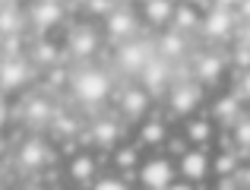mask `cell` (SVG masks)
<instances>
[{
  "label": "cell",
  "instance_id": "cell-1",
  "mask_svg": "<svg viewBox=\"0 0 250 190\" xmlns=\"http://www.w3.org/2000/svg\"><path fill=\"white\" fill-rule=\"evenodd\" d=\"M73 89L83 102H102V98L108 95V76L98 73V70H83L73 80Z\"/></svg>",
  "mask_w": 250,
  "mask_h": 190
},
{
  "label": "cell",
  "instance_id": "cell-2",
  "mask_svg": "<svg viewBox=\"0 0 250 190\" xmlns=\"http://www.w3.org/2000/svg\"><path fill=\"white\" fill-rule=\"evenodd\" d=\"M143 184H146L149 190H168L171 187V165L165 159H155V162H146L140 171Z\"/></svg>",
  "mask_w": 250,
  "mask_h": 190
},
{
  "label": "cell",
  "instance_id": "cell-3",
  "mask_svg": "<svg viewBox=\"0 0 250 190\" xmlns=\"http://www.w3.org/2000/svg\"><path fill=\"white\" fill-rule=\"evenodd\" d=\"M149 61H152V57H149V48H146L143 42H130V44H124L121 54H117V63H121L124 70H133V73H143Z\"/></svg>",
  "mask_w": 250,
  "mask_h": 190
},
{
  "label": "cell",
  "instance_id": "cell-4",
  "mask_svg": "<svg viewBox=\"0 0 250 190\" xmlns=\"http://www.w3.org/2000/svg\"><path fill=\"white\" fill-rule=\"evenodd\" d=\"M29 80V67L22 61H3L0 63V89H19Z\"/></svg>",
  "mask_w": 250,
  "mask_h": 190
},
{
  "label": "cell",
  "instance_id": "cell-5",
  "mask_svg": "<svg viewBox=\"0 0 250 190\" xmlns=\"http://www.w3.org/2000/svg\"><path fill=\"white\" fill-rule=\"evenodd\" d=\"M196 102H200V89L196 86H177L171 92V111H177V114H190L196 108Z\"/></svg>",
  "mask_w": 250,
  "mask_h": 190
},
{
  "label": "cell",
  "instance_id": "cell-6",
  "mask_svg": "<svg viewBox=\"0 0 250 190\" xmlns=\"http://www.w3.org/2000/svg\"><path fill=\"white\" fill-rule=\"evenodd\" d=\"M209 159L203 152H187L184 155V162H181V171H184V178H190V181H203L209 174Z\"/></svg>",
  "mask_w": 250,
  "mask_h": 190
},
{
  "label": "cell",
  "instance_id": "cell-7",
  "mask_svg": "<svg viewBox=\"0 0 250 190\" xmlns=\"http://www.w3.org/2000/svg\"><path fill=\"white\" fill-rule=\"evenodd\" d=\"M203 25H206V32L212 38H222L231 32V10H222V6H215L212 13H209L206 19H203Z\"/></svg>",
  "mask_w": 250,
  "mask_h": 190
},
{
  "label": "cell",
  "instance_id": "cell-8",
  "mask_svg": "<svg viewBox=\"0 0 250 190\" xmlns=\"http://www.w3.org/2000/svg\"><path fill=\"white\" fill-rule=\"evenodd\" d=\"M133 29H136V22H133V13H130V10H114V13H108V32H111V35L127 38Z\"/></svg>",
  "mask_w": 250,
  "mask_h": 190
},
{
  "label": "cell",
  "instance_id": "cell-9",
  "mask_svg": "<svg viewBox=\"0 0 250 190\" xmlns=\"http://www.w3.org/2000/svg\"><path fill=\"white\" fill-rule=\"evenodd\" d=\"M146 19L152 25H165L168 19H174V3L171 0H146Z\"/></svg>",
  "mask_w": 250,
  "mask_h": 190
},
{
  "label": "cell",
  "instance_id": "cell-10",
  "mask_svg": "<svg viewBox=\"0 0 250 190\" xmlns=\"http://www.w3.org/2000/svg\"><path fill=\"white\" fill-rule=\"evenodd\" d=\"M95 32L92 29H80V32H73V35H70V51H73L76 57H85V54H92V51H95Z\"/></svg>",
  "mask_w": 250,
  "mask_h": 190
},
{
  "label": "cell",
  "instance_id": "cell-11",
  "mask_svg": "<svg viewBox=\"0 0 250 190\" xmlns=\"http://www.w3.org/2000/svg\"><path fill=\"white\" fill-rule=\"evenodd\" d=\"M44 162V146L38 140H29L22 149H19V165L22 168H38Z\"/></svg>",
  "mask_w": 250,
  "mask_h": 190
},
{
  "label": "cell",
  "instance_id": "cell-12",
  "mask_svg": "<svg viewBox=\"0 0 250 190\" xmlns=\"http://www.w3.org/2000/svg\"><path fill=\"white\" fill-rule=\"evenodd\" d=\"M32 19H35L38 25H44V29H48V25L61 22V6L51 3V0H42V3H38L35 10H32Z\"/></svg>",
  "mask_w": 250,
  "mask_h": 190
},
{
  "label": "cell",
  "instance_id": "cell-13",
  "mask_svg": "<svg viewBox=\"0 0 250 190\" xmlns=\"http://www.w3.org/2000/svg\"><path fill=\"white\" fill-rule=\"evenodd\" d=\"M143 80H146V86H149V89L165 86V80H168V67H165V63H159V61H149V63H146V70H143Z\"/></svg>",
  "mask_w": 250,
  "mask_h": 190
},
{
  "label": "cell",
  "instance_id": "cell-14",
  "mask_svg": "<svg viewBox=\"0 0 250 190\" xmlns=\"http://www.w3.org/2000/svg\"><path fill=\"white\" fill-rule=\"evenodd\" d=\"M121 108H124V114H127V117H140L143 111H146V95H143L140 89H133V92L124 95Z\"/></svg>",
  "mask_w": 250,
  "mask_h": 190
},
{
  "label": "cell",
  "instance_id": "cell-15",
  "mask_svg": "<svg viewBox=\"0 0 250 190\" xmlns=\"http://www.w3.org/2000/svg\"><path fill=\"white\" fill-rule=\"evenodd\" d=\"M222 73V57H203L200 61V76L203 80H215Z\"/></svg>",
  "mask_w": 250,
  "mask_h": 190
},
{
  "label": "cell",
  "instance_id": "cell-16",
  "mask_svg": "<svg viewBox=\"0 0 250 190\" xmlns=\"http://www.w3.org/2000/svg\"><path fill=\"white\" fill-rule=\"evenodd\" d=\"M25 117H29V121H35V124L51 121V105H44V102H32V105H29V111H25Z\"/></svg>",
  "mask_w": 250,
  "mask_h": 190
},
{
  "label": "cell",
  "instance_id": "cell-17",
  "mask_svg": "<svg viewBox=\"0 0 250 190\" xmlns=\"http://www.w3.org/2000/svg\"><path fill=\"white\" fill-rule=\"evenodd\" d=\"M114 136H117V127L111 121H102L95 127V140L102 143V146H111V143H114Z\"/></svg>",
  "mask_w": 250,
  "mask_h": 190
},
{
  "label": "cell",
  "instance_id": "cell-18",
  "mask_svg": "<svg viewBox=\"0 0 250 190\" xmlns=\"http://www.w3.org/2000/svg\"><path fill=\"white\" fill-rule=\"evenodd\" d=\"M209 136H212V127H209V121H196V124H190V140L206 143Z\"/></svg>",
  "mask_w": 250,
  "mask_h": 190
},
{
  "label": "cell",
  "instance_id": "cell-19",
  "mask_svg": "<svg viewBox=\"0 0 250 190\" xmlns=\"http://www.w3.org/2000/svg\"><path fill=\"white\" fill-rule=\"evenodd\" d=\"M174 22L181 25V29H193L196 25V13L190 10V6H181V10H174Z\"/></svg>",
  "mask_w": 250,
  "mask_h": 190
},
{
  "label": "cell",
  "instance_id": "cell-20",
  "mask_svg": "<svg viewBox=\"0 0 250 190\" xmlns=\"http://www.w3.org/2000/svg\"><path fill=\"white\" fill-rule=\"evenodd\" d=\"M89 174H92V159H85V155H83V159H76L73 162V178H89Z\"/></svg>",
  "mask_w": 250,
  "mask_h": 190
},
{
  "label": "cell",
  "instance_id": "cell-21",
  "mask_svg": "<svg viewBox=\"0 0 250 190\" xmlns=\"http://www.w3.org/2000/svg\"><path fill=\"white\" fill-rule=\"evenodd\" d=\"M234 111H238V102H234V98H222L219 108H215V114L219 117H234Z\"/></svg>",
  "mask_w": 250,
  "mask_h": 190
},
{
  "label": "cell",
  "instance_id": "cell-22",
  "mask_svg": "<svg viewBox=\"0 0 250 190\" xmlns=\"http://www.w3.org/2000/svg\"><path fill=\"white\" fill-rule=\"evenodd\" d=\"M143 136H146V140H152V143H162V140H165V130H162V124H146Z\"/></svg>",
  "mask_w": 250,
  "mask_h": 190
},
{
  "label": "cell",
  "instance_id": "cell-23",
  "mask_svg": "<svg viewBox=\"0 0 250 190\" xmlns=\"http://www.w3.org/2000/svg\"><path fill=\"white\" fill-rule=\"evenodd\" d=\"M13 29H16V13L3 10L0 13V32H13Z\"/></svg>",
  "mask_w": 250,
  "mask_h": 190
},
{
  "label": "cell",
  "instance_id": "cell-24",
  "mask_svg": "<svg viewBox=\"0 0 250 190\" xmlns=\"http://www.w3.org/2000/svg\"><path fill=\"white\" fill-rule=\"evenodd\" d=\"M92 190H127V184H124V181H114V178H104V181H98Z\"/></svg>",
  "mask_w": 250,
  "mask_h": 190
},
{
  "label": "cell",
  "instance_id": "cell-25",
  "mask_svg": "<svg viewBox=\"0 0 250 190\" xmlns=\"http://www.w3.org/2000/svg\"><path fill=\"white\" fill-rule=\"evenodd\" d=\"M238 143L244 149H250V121H241V127H238Z\"/></svg>",
  "mask_w": 250,
  "mask_h": 190
},
{
  "label": "cell",
  "instance_id": "cell-26",
  "mask_svg": "<svg viewBox=\"0 0 250 190\" xmlns=\"http://www.w3.org/2000/svg\"><path fill=\"white\" fill-rule=\"evenodd\" d=\"M165 51H168V54L181 51V38H177V35H168V38H165Z\"/></svg>",
  "mask_w": 250,
  "mask_h": 190
},
{
  "label": "cell",
  "instance_id": "cell-27",
  "mask_svg": "<svg viewBox=\"0 0 250 190\" xmlns=\"http://www.w3.org/2000/svg\"><path fill=\"white\" fill-rule=\"evenodd\" d=\"M117 162H121V165H133V162H136V152H133V149H124V152L117 155Z\"/></svg>",
  "mask_w": 250,
  "mask_h": 190
},
{
  "label": "cell",
  "instance_id": "cell-28",
  "mask_svg": "<svg viewBox=\"0 0 250 190\" xmlns=\"http://www.w3.org/2000/svg\"><path fill=\"white\" fill-rule=\"evenodd\" d=\"M231 165H234L231 159H219V165H215V168H219L222 174H228V171H231Z\"/></svg>",
  "mask_w": 250,
  "mask_h": 190
},
{
  "label": "cell",
  "instance_id": "cell-29",
  "mask_svg": "<svg viewBox=\"0 0 250 190\" xmlns=\"http://www.w3.org/2000/svg\"><path fill=\"white\" fill-rule=\"evenodd\" d=\"M222 10H231V6H241V0H215Z\"/></svg>",
  "mask_w": 250,
  "mask_h": 190
},
{
  "label": "cell",
  "instance_id": "cell-30",
  "mask_svg": "<svg viewBox=\"0 0 250 190\" xmlns=\"http://www.w3.org/2000/svg\"><path fill=\"white\" fill-rule=\"evenodd\" d=\"M241 13H244V19H250V0H241Z\"/></svg>",
  "mask_w": 250,
  "mask_h": 190
},
{
  "label": "cell",
  "instance_id": "cell-31",
  "mask_svg": "<svg viewBox=\"0 0 250 190\" xmlns=\"http://www.w3.org/2000/svg\"><path fill=\"white\" fill-rule=\"evenodd\" d=\"M247 92H250V76L244 80V86H241V95H247Z\"/></svg>",
  "mask_w": 250,
  "mask_h": 190
},
{
  "label": "cell",
  "instance_id": "cell-32",
  "mask_svg": "<svg viewBox=\"0 0 250 190\" xmlns=\"http://www.w3.org/2000/svg\"><path fill=\"white\" fill-rule=\"evenodd\" d=\"M184 3H187V6H203L206 0H184Z\"/></svg>",
  "mask_w": 250,
  "mask_h": 190
},
{
  "label": "cell",
  "instance_id": "cell-33",
  "mask_svg": "<svg viewBox=\"0 0 250 190\" xmlns=\"http://www.w3.org/2000/svg\"><path fill=\"white\" fill-rule=\"evenodd\" d=\"M168 190H190V187H187V184H171Z\"/></svg>",
  "mask_w": 250,
  "mask_h": 190
},
{
  "label": "cell",
  "instance_id": "cell-34",
  "mask_svg": "<svg viewBox=\"0 0 250 190\" xmlns=\"http://www.w3.org/2000/svg\"><path fill=\"white\" fill-rule=\"evenodd\" d=\"M215 190H234V187H231V184H219Z\"/></svg>",
  "mask_w": 250,
  "mask_h": 190
},
{
  "label": "cell",
  "instance_id": "cell-35",
  "mask_svg": "<svg viewBox=\"0 0 250 190\" xmlns=\"http://www.w3.org/2000/svg\"><path fill=\"white\" fill-rule=\"evenodd\" d=\"M3 117H6V111H3V108H0V124H3Z\"/></svg>",
  "mask_w": 250,
  "mask_h": 190
},
{
  "label": "cell",
  "instance_id": "cell-36",
  "mask_svg": "<svg viewBox=\"0 0 250 190\" xmlns=\"http://www.w3.org/2000/svg\"><path fill=\"white\" fill-rule=\"evenodd\" d=\"M247 44H250V25H247Z\"/></svg>",
  "mask_w": 250,
  "mask_h": 190
},
{
  "label": "cell",
  "instance_id": "cell-37",
  "mask_svg": "<svg viewBox=\"0 0 250 190\" xmlns=\"http://www.w3.org/2000/svg\"><path fill=\"white\" fill-rule=\"evenodd\" d=\"M0 3H13V0H0Z\"/></svg>",
  "mask_w": 250,
  "mask_h": 190
},
{
  "label": "cell",
  "instance_id": "cell-38",
  "mask_svg": "<svg viewBox=\"0 0 250 190\" xmlns=\"http://www.w3.org/2000/svg\"><path fill=\"white\" fill-rule=\"evenodd\" d=\"M146 190H149V187H146Z\"/></svg>",
  "mask_w": 250,
  "mask_h": 190
}]
</instances>
